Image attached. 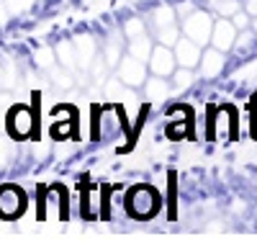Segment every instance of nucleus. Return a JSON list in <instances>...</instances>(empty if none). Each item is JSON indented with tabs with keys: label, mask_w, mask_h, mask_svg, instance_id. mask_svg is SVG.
<instances>
[{
	"label": "nucleus",
	"mask_w": 257,
	"mask_h": 247,
	"mask_svg": "<svg viewBox=\"0 0 257 247\" xmlns=\"http://www.w3.org/2000/svg\"><path fill=\"white\" fill-rule=\"evenodd\" d=\"M160 196L155 188H149V185H134L132 191L126 196V209L132 216L137 219H149L160 211Z\"/></svg>",
	"instance_id": "obj_1"
},
{
	"label": "nucleus",
	"mask_w": 257,
	"mask_h": 247,
	"mask_svg": "<svg viewBox=\"0 0 257 247\" xmlns=\"http://www.w3.org/2000/svg\"><path fill=\"white\" fill-rule=\"evenodd\" d=\"M8 134L11 139H29V137H39V127H36V116L29 106H24V103H16V106L8 111Z\"/></svg>",
	"instance_id": "obj_2"
},
{
	"label": "nucleus",
	"mask_w": 257,
	"mask_h": 247,
	"mask_svg": "<svg viewBox=\"0 0 257 247\" xmlns=\"http://www.w3.org/2000/svg\"><path fill=\"white\" fill-rule=\"evenodd\" d=\"M152 29L160 39V44L175 47V41L180 39L178 31V21H175V11L170 6H160L157 11H152Z\"/></svg>",
	"instance_id": "obj_3"
},
{
	"label": "nucleus",
	"mask_w": 257,
	"mask_h": 247,
	"mask_svg": "<svg viewBox=\"0 0 257 247\" xmlns=\"http://www.w3.org/2000/svg\"><path fill=\"white\" fill-rule=\"evenodd\" d=\"M183 34L198 44H211V34H213V21L208 13L203 11H190L185 18H183Z\"/></svg>",
	"instance_id": "obj_4"
},
{
	"label": "nucleus",
	"mask_w": 257,
	"mask_h": 247,
	"mask_svg": "<svg viewBox=\"0 0 257 247\" xmlns=\"http://www.w3.org/2000/svg\"><path fill=\"white\" fill-rule=\"evenodd\" d=\"M26 209V196L16 185H3L0 188V216L3 219H16Z\"/></svg>",
	"instance_id": "obj_5"
},
{
	"label": "nucleus",
	"mask_w": 257,
	"mask_h": 247,
	"mask_svg": "<svg viewBox=\"0 0 257 247\" xmlns=\"http://www.w3.org/2000/svg\"><path fill=\"white\" fill-rule=\"evenodd\" d=\"M149 72L160 75V77H173L175 67H178V59H175V49H170L167 44H160L152 49V57H149Z\"/></svg>",
	"instance_id": "obj_6"
},
{
	"label": "nucleus",
	"mask_w": 257,
	"mask_h": 247,
	"mask_svg": "<svg viewBox=\"0 0 257 247\" xmlns=\"http://www.w3.org/2000/svg\"><path fill=\"white\" fill-rule=\"evenodd\" d=\"M118 80H123L126 85H132V88H139L147 82V67H144V62L134 54H128L118 62Z\"/></svg>",
	"instance_id": "obj_7"
},
{
	"label": "nucleus",
	"mask_w": 257,
	"mask_h": 247,
	"mask_svg": "<svg viewBox=\"0 0 257 247\" xmlns=\"http://www.w3.org/2000/svg\"><path fill=\"white\" fill-rule=\"evenodd\" d=\"M234 44H237V26H234V21H216L213 24V34H211V47L221 49L224 54L229 49H234Z\"/></svg>",
	"instance_id": "obj_8"
},
{
	"label": "nucleus",
	"mask_w": 257,
	"mask_h": 247,
	"mask_svg": "<svg viewBox=\"0 0 257 247\" xmlns=\"http://www.w3.org/2000/svg\"><path fill=\"white\" fill-rule=\"evenodd\" d=\"M201 57H203V52H201L198 41H193L188 36H180L175 41V59H178L180 67H190L193 70L196 65H201Z\"/></svg>",
	"instance_id": "obj_9"
},
{
	"label": "nucleus",
	"mask_w": 257,
	"mask_h": 247,
	"mask_svg": "<svg viewBox=\"0 0 257 247\" xmlns=\"http://www.w3.org/2000/svg\"><path fill=\"white\" fill-rule=\"evenodd\" d=\"M105 98L108 100H116V103H123V106L128 108V111H137V95H134V90H132V85H126L123 80H108L105 82Z\"/></svg>",
	"instance_id": "obj_10"
},
{
	"label": "nucleus",
	"mask_w": 257,
	"mask_h": 247,
	"mask_svg": "<svg viewBox=\"0 0 257 247\" xmlns=\"http://www.w3.org/2000/svg\"><path fill=\"white\" fill-rule=\"evenodd\" d=\"M213 139L216 142H229L231 132H234V108L231 106H221L213 113Z\"/></svg>",
	"instance_id": "obj_11"
},
{
	"label": "nucleus",
	"mask_w": 257,
	"mask_h": 247,
	"mask_svg": "<svg viewBox=\"0 0 257 247\" xmlns=\"http://www.w3.org/2000/svg\"><path fill=\"white\" fill-rule=\"evenodd\" d=\"M75 49H77L80 70H88L93 65V59L98 57V41L93 36H77L75 39Z\"/></svg>",
	"instance_id": "obj_12"
},
{
	"label": "nucleus",
	"mask_w": 257,
	"mask_h": 247,
	"mask_svg": "<svg viewBox=\"0 0 257 247\" xmlns=\"http://www.w3.org/2000/svg\"><path fill=\"white\" fill-rule=\"evenodd\" d=\"M221 70H224V52L216 49V47L206 49L203 57H201V75L203 77H216Z\"/></svg>",
	"instance_id": "obj_13"
},
{
	"label": "nucleus",
	"mask_w": 257,
	"mask_h": 247,
	"mask_svg": "<svg viewBox=\"0 0 257 247\" xmlns=\"http://www.w3.org/2000/svg\"><path fill=\"white\" fill-rule=\"evenodd\" d=\"M144 90H147V98L149 100H167V95H170V82L165 80V77H160V75H155L152 80H147L144 82Z\"/></svg>",
	"instance_id": "obj_14"
},
{
	"label": "nucleus",
	"mask_w": 257,
	"mask_h": 247,
	"mask_svg": "<svg viewBox=\"0 0 257 247\" xmlns=\"http://www.w3.org/2000/svg\"><path fill=\"white\" fill-rule=\"evenodd\" d=\"M57 59H59V65L62 67H67L70 72L80 67V62H77V49H75V41H62V44L57 47Z\"/></svg>",
	"instance_id": "obj_15"
},
{
	"label": "nucleus",
	"mask_w": 257,
	"mask_h": 247,
	"mask_svg": "<svg viewBox=\"0 0 257 247\" xmlns=\"http://www.w3.org/2000/svg\"><path fill=\"white\" fill-rule=\"evenodd\" d=\"M152 41H149V36L147 34H142V36H137V39H132L128 41V54H134V57H139L142 62H149V57H152Z\"/></svg>",
	"instance_id": "obj_16"
},
{
	"label": "nucleus",
	"mask_w": 257,
	"mask_h": 247,
	"mask_svg": "<svg viewBox=\"0 0 257 247\" xmlns=\"http://www.w3.org/2000/svg\"><path fill=\"white\" fill-rule=\"evenodd\" d=\"M121 52H123V41L118 39V34H113L108 41H105V49H103V57H105V62H108V67H118Z\"/></svg>",
	"instance_id": "obj_17"
},
{
	"label": "nucleus",
	"mask_w": 257,
	"mask_h": 247,
	"mask_svg": "<svg viewBox=\"0 0 257 247\" xmlns=\"http://www.w3.org/2000/svg\"><path fill=\"white\" fill-rule=\"evenodd\" d=\"M185 134H188V111L183 108V111H180V118H178V116L170 118V124H167V137L173 139V142H178V139H183Z\"/></svg>",
	"instance_id": "obj_18"
},
{
	"label": "nucleus",
	"mask_w": 257,
	"mask_h": 247,
	"mask_svg": "<svg viewBox=\"0 0 257 247\" xmlns=\"http://www.w3.org/2000/svg\"><path fill=\"white\" fill-rule=\"evenodd\" d=\"M49 77H52V82L59 88V90H67V88H72V77H70V70L67 67H49Z\"/></svg>",
	"instance_id": "obj_19"
},
{
	"label": "nucleus",
	"mask_w": 257,
	"mask_h": 247,
	"mask_svg": "<svg viewBox=\"0 0 257 247\" xmlns=\"http://www.w3.org/2000/svg\"><path fill=\"white\" fill-rule=\"evenodd\" d=\"M34 59H36V65H39V67L49 70V67H54V62H57V52H54L52 47H41V49H36Z\"/></svg>",
	"instance_id": "obj_20"
},
{
	"label": "nucleus",
	"mask_w": 257,
	"mask_h": 247,
	"mask_svg": "<svg viewBox=\"0 0 257 247\" xmlns=\"http://www.w3.org/2000/svg\"><path fill=\"white\" fill-rule=\"evenodd\" d=\"M190 82H193V72H190V67H180V70L173 72V88H175V90H185V88H190Z\"/></svg>",
	"instance_id": "obj_21"
},
{
	"label": "nucleus",
	"mask_w": 257,
	"mask_h": 247,
	"mask_svg": "<svg viewBox=\"0 0 257 247\" xmlns=\"http://www.w3.org/2000/svg\"><path fill=\"white\" fill-rule=\"evenodd\" d=\"M123 34L128 36V41L137 39V36H142V34H144V21H142V18H128L126 26H123Z\"/></svg>",
	"instance_id": "obj_22"
},
{
	"label": "nucleus",
	"mask_w": 257,
	"mask_h": 247,
	"mask_svg": "<svg viewBox=\"0 0 257 247\" xmlns=\"http://www.w3.org/2000/svg\"><path fill=\"white\" fill-rule=\"evenodd\" d=\"M6 6H8L11 16H24L34 6V0H6Z\"/></svg>",
	"instance_id": "obj_23"
},
{
	"label": "nucleus",
	"mask_w": 257,
	"mask_h": 247,
	"mask_svg": "<svg viewBox=\"0 0 257 247\" xmlns=\"http://www.w3.org/2000/svg\"><path fill=\"white\" fill-rule=\"evenodd\" d=\"M216 11L221 13V18H226V16H234L239 11V3L237 0H216Z\"/></svg>",
	"instance_id": "obj_24"
},
{
	"label": "nucleus",
	"mask_w": 257,
	"mask_h": 247,
	"mask_svg": "<svg viewBox=\"0 0 257 247\" xmlns=\"http://www.w3.org/2000/svg\"><path fill=\"white\" fill-rule=\"evenodd\" d=\"M254 36H257V31H249V29H242V36H237V44H234V47H237L239 52L244 49H249L252 44H254Z\"/></svg>",
	"instance_id": "obj_25"
},
{
	"label": "nucleus",
	"mask_w": 257,
	"mask_h": 247,
	"mask_svg": "<svg viewBox=\"0 0 257 247\" xmlns=\"http://www.w3.org/2000/svg\"><path fill=\"white\" fill-rule=\"evenodd\" d=\"M16 155V147L13 144H0V168H6L8 160Z\"/></svg>",
	"instance_id": "obj_26"
},
{
	"label": "nucleus",
	"mask_w": 257,
	"mask_h": 247,
	"mask_svg": "<svg viewBox=\"0 0 257 247\" xmlns=\"http://www.w3.org/2000/svg\"><path fill=\"white\" fill-rule=\"evenodd\" d=\"M231 18H234V26H237V29H247V26H249V18H247V13H239V11H237Z\"/></svg>",
	"instance_id": "obj_27"
},
{
	"label": "nucleus",
	"mask_w": 257,
	"mask_h": 247,
	"mask_svg": "<svg viewBox=\"0 0 257 247\" xmlns=\"http://www.w3.org/2000/svg\"><path fill=\"white\" fill-rule=\"evenodd\" d=\"M8 18H11V11H8V6H6V0H0V29L8 24Z\"/></svg>",
	"instance_id": "obj_28"
},
{
	"label": "nucleus",
	"mask_w": 257,
	"mask_h": 247,
	"mask_svg": "<svg viewBox=\"0 0 257 247\" xmlns=\"http://www.w3.org/2000/svg\"><path fill=\"white\" fill-rule=\"evenodd\" d=\"M247 11H249L252 16H257V0H249V3H247Z\"/></svg>",
	"instance_id": "obj_29"
},
{
	"label": "nucleus",
	"mask_w": 257,
	"mask_h": 247,
	"mask_svg": "<svg viewBox=\"0 0 257 247\" xmlns=\"http://www.w3.org/2000/svg\"><path fill=\"white\" fill-rule=\"evenodd\" d=\"M252 134H254V137H257V111H254V113H252Z\"/></svg>",
	"instance_id": "obj_30"
},
{
	"label": "nucleus",
	"mask_w": 257,
	"mask_h": 247,
	"mask_svg": "<svg viewBox=\"0 0 257 247\" xmlns=\"http://www.w3.org/2000/svg\"><path fill=\"white\" fill-rule=\"evenodd\" d=\"M254 31H257V18H254Z\"/></svg>",
	"instance_id": "obj_31"
}]
</instances>
